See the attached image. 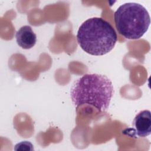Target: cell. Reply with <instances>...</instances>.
I'll use <instances>...</instances> for the list:
<instances>
[{"instance_id":"obj_1","label":"cell","mask_w":151,"mask_h":151,"mask_svg":"<svg viewBox=\"0 0 151 151\" xmlns=\"http://www.w3.org/2000/svg\"><path fill=\"white\" fill-rule=\"evenodd\" d=\"M113 92V84L107 77L99 74H87L73 84L71 98L76 107L88 104L103 112L107 110Z\"/></svg>"},{"instance_id":"obj_4","label":"cell","mask_w":151,"mask_h":151,"mask_svg":"<svg viewBox=\"0 0 151 151\" xmlns=\"http://www.w3.org/2000/svg\"><path fill=\"white\" fill-rule=\"evenodd\" d=\"M133 133L138 137H145L151 133V116L148 110L140 111L133 121Z\"/></svg>"},{"instance_id":"obj_5","label":"cell","mask_w":151,"mask_h":151,"mask_svg":"<svg viewBox=\"0 0 151 151\" xmlns=\"http://www.w3.org/2000/svg\"><path fill=\"white\" fill-rule=\"evenodd\" d=\"M16 41L19 46L24 49H30L37 42V36L29 25L21 27L16 32Z\"/></svg>"},{"instance_id":"obj_6","label":"cell","mask_w":151,"mask_h":151,"mask_svg":"<svg viewBox=\"0 0 151 151\" xmlns=\"http://www.w3.org/2000/svg\"><path fill=\"white\" fill-rule=\"evenodd\" d=\"M15 150H33L34 147L31 143L28 141H23L17 143L15 146Z\"/></svg>"},{"instance_id":"obj_3","label":"cell","mask_w":151,"mask_h":151,"mask_svg":"<svg viewBox=\"0 0 151 151\" xmlns=\"http://www.w3.org/2000/svg\"><path fill=\"white\" fill-rule=\"evenodd\" d=\"M114 19L118 32L129 40L140 38L147 32L150 24L147 10L135 2L120 5L114 12Z\"/></svg>"},{"instance_id":"obj_2","label":"cell","mask_w":151,"mask_h":151,"mask_svg":"<svg viewBox=\"0 0 151 151\" xmlns=\"http://www.w3.org/2000/svg\"><path fill=\"white\" fill-rule=\"evenodd\" d=\"M117 35L111 25L101 18L86 20L79 27L77 40L80 47L93 55H103L114 47Z\"/></svg>"}]
</instances>
